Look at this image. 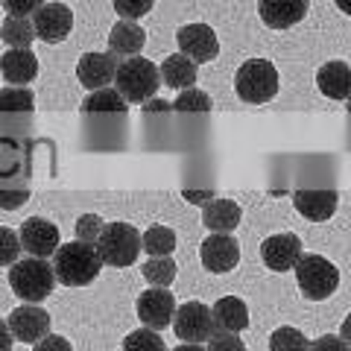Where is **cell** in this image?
Returning a JSON list of instances; mask_svg holds the SVG:
<instances>
[{
  "instance_id": "cell-1",
  "label": "cell",
  "mask_w": 351,
  "mask_h": 351,
  "mask_svg": "<svg viewBox=\"0 0 351 351\" xmlns=\"http://www.w3.org/2000/svg\"><path fill=\"white\" fill-rule=\"evenodd\" d=\"M103 269V261L97 255V249L91 243H59V249L53 252V276L64 287H85L91 284Z\"/></svg>"
},
{
  "instance_id": "cell-2",
  "label": "cell",
  "mask_w": 351,
  "mask_h": 351,
  "mask_svg": "<svg viewBox=\"0 0 351 351\" xmlns=\"http://www.w3.org/2000/svg\"><path fill=\"white\" fill-rule=\"evenodd\" d=\"M161 85V76L158 68L144 56H132L117 62V71H114V91L123 97L126 103H147L156 97Z\"/></svg>"
},
{
  "instance_id": "cell-3",
  "label": "cell",
  "mask_w": 351,
  "mask_h": 351,
  "mask_svg": "<svg viewBox=\"0 0 351 351\" xmlns=\"http://www.w3.org/2000/svg\"><path fill=\"white\" fill-rule=\"evenodd\" d=\"M9 287L27 304H38L56 287V276L53 267L44 258H27V261H15L9 269Z\"/></svg>"
},
{
  "instance_id": "cell-4",
  "label": "cell",
  "mask_w": 351,
  "mask_h": 351,
  "mask_svg": "<svg viewBox=\"0 0 351 351\" xmlns=\"http://www.w3.org/2000/svg\"><path fill=\"white\" fill-rule=\"evenodd\" d=\"M234 91L249 106H263L278 94V71L269 59H246L234 76Z\"/></svg>"
},
{
  "instance_id": "cell-5",
  "label": "cell",
  "mask_w": 351,
  "mask_h": 351,
  "mask_svg": "<svg viewBox=\"0 0 351 351\" xmlns=\"http://www.w3.org/2000/svg\"><path fill=\"white\" fill-rule=\"evenodd\" d=\"M94 249L106 267H129L141 255V232L132 223H106Z\"/></svg>"
},
{
  "instance_id": "cell-6",
  "label": "cell",
  "mask_w": 351,
  "mask_h": 351,
  "mask_svg": "<svg viewBox=\"0 0 351 351\" xmlns=\"http://www.w3.org/2000/svg\"><path fill=\"white\" fill-rule=\"evenodd\" d=\"M293 269H295V281H299L304 299H311V302H322L339 287V269L322 255H304L302 252V258L295 261Z\"/></svg>"
},
{
  "instance_id": "cell-7",
  "label": "cell",
  "mask_w": 351,
  "mask_h": 351,
  "mask_svg": "<svg viewBox=\"0 0 351 351\" xmlns=\"http://www.w3.org/2000/svg\"><path fill=\"white\" fill-rule=\"evenodd\" d=\"M173 331L182 343H193L202 346L208 337L214 334V319H211V307L202 302H184L176 307L173 313Z\"/></svg>"
},
{
  "instance_id": "cell-8",
  "label": "cell",
  "mask_w": 351,
  "mask_h": 351,
  "mask_svg": "<svg viewBox=\"0 0 351 351\" xmlns=\"http://www.w3.org/2000/svg\"><path fill=\"white\" fill-rule=\"evenodd\" d=\"M135 311H138V319L144 322V328H149V331H164V328H170V322H173L176 299H173V293H167V287H149L147 293L138 295Z\"/></svg>"
},
{
  "instance_id": "cell-9",
  "label": "cell",
  "mask_w": 351,
  "mask_h": 351,
  "mask_svg": "<svg viewBox=\"0 0 351 351\" xmlns=\"http://www.w3.org/2000/svg\"><path fill=\"white\" fill-rule=\"evenodd\" d=\"M176 41H179V53L188 56L193 64H205L217 59L219 53V38L217 32L208 24H188L176 32Z\"/></svg>"
},
{
  "instance_id": "cell-10",
  "label": "cell",
  "mask_w": 351,
  "mask_h": 351,
  "mask_svg": "<svg viewBox=\"0 0 351 351\" xmlns=\"http://www.w3.org/2000/svg\"><path fill=\"white\" fill-rule=\"evenodd\" d=\"M32 29H36V38H41L44 44H59L73 29V12L64 3H44L32 15Z\"/></svg>"
},
{
  "instance_id": "cell-11",
  "label": "cell",
  "mask_w": 351,
  "mask_h": 351,
  "mask_svg": "<svg viewBox=\"0 0 351 351\" xmlns=\"http://www.w3.org/2000/svg\"><path fill=\"white\" fill-rule=\"evenodd\" d=\"M18 240H21V249L29 252V258L47 261L53 252L59 249V228L41 217H29V219H24V226H21Z\"/></svg>"
},
{
  "instance_id": "cell-12",
  "label": "cell",
  "mask_w": 351,
  "mask_h": 351,
  "mask_svg": "<svg viewBox=\"0 0 351 351\" xmlns=\"http://www.w3.org/2000/svg\"><path fill=\"white\" fill-rule=\"evenodd\" d=\"M199 258H202V267L208 272H217V276H223V272H232L240 261V243L232 237V234H214L202 240L199 246Z\"/></svg>"
},
{
  "instance_id": "cell-13",
  "label": "cell",
  "mask_w": 351,
  "mask_h": 351,
  "mask_svg": "<svg viewBox=\"0 0 351 351\" xmlns=\"http://www.w3.org/2000/svg\"><path fill=\"white\" fill-rule=\"evenodd\" d=\"M9 331L18 343H32L36 346L41 337L50 334V313L41 311L38 304H21L12 311V316L6 319Z\"/></svg>"
},
{
  "instance_id": "cell-14",
  "label": "cell",
  "mask_w": 351,
  "mask_h": 351,
  "mask_svg": "<svg viewBox=\"0 0 351 351\" xmlns=\"http://www.w3.org/2000/svg\"><path fill=\"white\" fill-rule=\"evenodd\" d=\"M302 258V240L295 234H272L261 243V261L272 272H290Z\"/></svg>"
},
{
  "instance_id": "cell-15",
  "label": "cell",
  "mask_w": 351,
  "mask_h": 351,
  "mask_svg": "<svg viewBox=\"0 0 351 351\" xmlns=\"http://www.w3.org/2000/svg\"><path fill=\"white\" fill-rule=\"evenodd\" d=\"M114 71H117V56L114 53H85L76 64V76H80L82 88L88 91H100L114 82Z\"/></svg>"
},
{
  "instance_id": "cell-16",
  "label": "cell",
  "mask_w": 351,
  "mask_h": 351,
  "mask_svg": "<svg viewBox=\"0 0 351 351\" xmlns=\"http://www.w3.org/2000/svg\"><path fill=\"white\" fill-rule=\"evenodd\" d=\"M258 12L269 29H287L307 15V0H261Z\"/></svg>"
},
{
  "instance_id": "cell-17",
  "label": "cell",
  "mask_w": 351,
  "mask_h": 351,
  "mask_svg": "<svg viewBox=\"0 0 351 351\" xmlns=\"http://www.w3.org/2000/svg\"><path fill=\"white\" fill-rule=\"evenodd\" d=\"M293 205H295V211L304 219H311V223H325V219L334 217L339 196L334 191H295Z\"/></svg>"
},
{
  "instance_id": "cell-18",
  "label": "cell",
  "mask_w": 351,
  "mask_h": 351,
  "mask_svg": "<svg viewBox=\"0 0 351 351\" xmlns=\"http://www.w3.org/2000/svg\"><path fill=\"white\" fill-rule=\"evenodd\" d=\"M0 73H3L6 82L12 85H27L36 80L38 73V59L32 50H18V47H9L3 56H0Z\"/></svg>"
},
{
  "instance_id": "cell-19",
  "label": "cell",
  "mask_w": 351,
  "mask_h": 351,
  "mask_svg": "<svg viewBox=\"0 0 351 351\" xmlns=\"http://www.w3.org/2000/svg\"><path fill=\"white\" fill-rule=\"evenodd\" d=\"M211 319H214V331L240 334L249 325L246 302L237 299V295H223V299L211 307Z\"/></svg>"
},
{
  "instance_id": "cell-20",
  "label": "cell",
  "mask_w": 351,
  "mask_h": 351,
  "mask_svg": "<svg viewBox=\"0 0 351 351\" xmlns=\"http://www.w3.org/2000/svg\"><path fill=\"white\" fill-rule=\"evenodd\" d=\"M316 85H319V91L328 97V100H348V88H351L348 62H343V59L325 62L319 68V73H316Z\"/></svg>"
},
{
  "instance_id": "cell-21",
  "label": "cell",
  "mask_w": 351,
  "mask_h": 351,
  "mask_svg": "<svg viewBox=\"0 0 351 351\" xmlns=\"http://www.w3.org/2000/svg\"><path fill=\"white\" fill-rule=\"evenodd\" d=\"M147 44V32L141 29L135 21H117L112 27V36H108V47H112L114 56H123V59H132V56H141Z\"/></svg>"
},
{
  "instance_id": "cell-22",
  "label": "cell",
  "mask_w": 351,
  "mask_h": 351,
  "mask_svg": "<svg viewBox=\"0 0 351 351\" xmlns=\"http://www.w3.org/2000/svg\"><path fill=\"white\" fill-rule=\"evenodd\" d=\"M202 226L211 228L214 234H232L240 226V205L232 199H211L205 202Z\"/></svg>"
},
{
  "instance_id": "cell-23",
  "label": "cell",
  "mask_w": 351,
  "mask_h": 351,
  "mask_svg": "<svg viewBox=\"0 0 351 351\" xmlns=\"http://www.w3.org/2000/svg\"><path fill=\"white\" fill-rule=\"evenodd\" d=\"M158 76H161L164 85L173 88V91L176 88L184 91V88H193V82H196V64L188 56H182V53H173V56H167L161 62Z\"/></svg>"
},
{
  "instance_id": "cell-24",
  "label": "cell",
  "mask_w": 351,
  "mask_h": 351,
  "mask_svg": "<svg viewBox=\"0 0 351 351\" xmlns=\"http://www.w3.org/2000/svg\"><path fill=\"white\" fill-rule=\"evenodd\" d=\"M141 249L149 252V258H170L176 252V232L167 226H149L141 234Z\"/></svg>"
},
{
  "instance_id": "cell-25",
  "label": "cell",
  "mask_w": 351,
  "mask_h": 351,
  "mask_svg": "<svg viewBox=\"0 0 351 351\" xmlns=\"http://www.w3.org/2000/svg\"><path fill=\"white\" fill-rule=\"evenodd\" d=\"M0 38H3L9 47H18V50H29V44L36 41V29L27 18H12L6 15L3 27H0Z\"/></svg>"
},
{
  "instance_id": "cell-26",
  "label": "cell",
  "mask_w": 351,
  "mask_h": 351,
  "mask_svg": "<svg viewBox=\"0 0 351 351\" xmlns=\"http://www.w3.org/2000/svg\"><path fill=\"white\" fill-rule=\"evenodd\" d=\"M82 112L85 114H100V112L123 114L126 112V100L114 91V88H100V91H91V97L82 103Z\"/></svg>"
},
{
  "instance_id": "cell-27",
  "label": "cell",
  "mask_w": 351,
  "mask_h": 351,
  "mask_svg": "<svg viewBox=\"0 0 351 351\" xmlns=\"http://www.w3.org/2000/svg\"><path fill=\"white\" fill-rule=\"evenodd\" d=\"M36 108V97H32L29 88L24 85H9L0 91V114H9V112H24L29 114Z\"/></svg>"
},
{
  "instance_id": "cell-28",
  "label": "cell",
  "mask_w": 351,
  "mask_h": 351,
  "mask_svg": "<svg viewBox=\"0 0 351 351\" xmlns=\"http://www.w3.org/2000/svg\"><path fill=\"white\" fill-rule=\"evenodd\" d=\"M307 348H311V339L293 325H284L269 337V351H307Z\"/></svg>"
},
{
  "instance_id": "cell-29",
  "label": "cell",
  "mask_w": 351,
  "mask_h": 351,
  "mask_svg": "<svg viewBox=\"0 0 351 351\" xmlns=\"http://www.w3.org/2000/svg\"><path fill=\"white\" fill-rule=\"evenodd\" d=\"M144 278L149 287H170L176 281V261L173 258H149L144 263Z\"/></svg>"
},
{
  "instance_id": "cell-30",
  "label": "cell",
  "mask_w": 351,
  "mask_h": 351,
  "mask_svg": "<svg viewBox=\"0 0 351 351\" xmlns=\"http://www.w3.org/2000/svg\"><path fill=\"white\" fill-rule=\"evenodd\" d=\"M123 351H167L164 339L158 331H149V328H141V331H132L123 339Z\"/></svg>"
},
{
  "instance_id": "cell-31",
  "label": "cell",
  "mask_w": 351,
  "mask_h": 351,
  "mask_svg": "<svg viewBox=\"0 0 351 351\" xmlns=\"http://www.w3.org/2000/svg\"><path fill=\"white\" fill-rule=\"evenodd\" d=\"M173 108L176 112H202V114H208L211 112V97H208L205 91H199V88H184V91L176 97Z\"/></svg>"
},
{
  "instance_id": "cell-32",
  "label": "cell",
  "mask_w": 351,
  "mask_h": 351,
  "mask_svg": "<svg viewBox=\"0 0 351 351\" xmlns=\"http://www.w3.org/2000/svg\"><path fill=\"white\" fill-rule=\"evenodd\" d=\"M114 3V12L120 15V21H138L152 12L156 0H112Z\"/></svg>"
},
{
  "instance_id": "cell-33",
  "label": "cell",
  "mask_w": 351,
  "mask_h": 351,
  "mask_svg": "<svg viewBox=\"0 0 351 351\" xmlns=\"http://www.w3.org/2000/svg\"><path fill=\"white\" fill-rule=\"evenodd\" d=\"M103 219L97 217V214H82L80 219H76V240L80 243H97V237H100V232H103Z\"/></svg>"
},
{
  "instance_id": "cell-34",
  "label": "cell",
  "mask_w": 351,
  "mask_h": 351,
  "mask_svg": "<svg viewBox=\"0 0 351 351\" xmlns=\"http://www.w3.org/2000/svg\"><path fill=\"white\" fill-rule=\"evenodd\" d=\"M21 255V240L12 228L0 226V267H12Z\"/></svg>"
},
{
  "instance_id": "cell-35",
  "label": "cell",
  "mask_w": 351,
  "mask_h": 351,
  "mask_svg": "<svg viewBox=\"0 0 351 351\" xmlns=\"http://www.w3.org/2000/svg\"><path fill=\"white\" fill-rule=\"evenodd\" d=\"M205 343H208L205 351H246L243 339H240L237 334H228V331H214Z\"/></svg>"
},
{
  "instance_id": "cell-36",
  "label": "cell",
  "mask_w": 351,
  "mask_h": 351,
  "mask_svg": "<svg viewBox=\"0 0 351 351\" xmlns=\"http://www.w3.org/2000/svg\"><path fill=\"white\" fill-rule=\"evenodd\" d=\"M0 3L12 18H29L44 6V0H0Z\"/></svg>"
},
{
  "instance_id": "cell-37",
  "label": "cell",
  "mask_w": 351,
  "mask_h": 351,
  "mask_svg": "<svg viewBox=\"0 0 351 351\" xmlns=\"http://www.w3.org/2000/svg\"><path fill=\"white\" fill-rule=\"evenodd\" d=\"M307 351H348V343L343 337L325 334V337L316 339V343H311V348H307Z\"/></svg>"
},
{
  "instance_id": "cell-38",
  "label": "cell",
  "mask_w": 351,
  "mask_h": 351,
  "mask_svg": "<svg viewBox=\"0 0 351 351\" xmlns=\"http://www.w3.org/2000/svg\"><path fill=\"white\" fill-rule=\"evenodd\" d=\"M32 351H73V348H71V343H68L64 337H59V334H47V337H41V339H38Z\"/></svg>"
},
{
  "instance_id": "cell-39",
  "label": "cell",
  "mask_w": 351,
  "mask_h": 351,
  "mask_svg": "<svg viewBox=\"0 0 351 351\" xmlns=\"http://www.w3.org/2000/svg\"><path fill=\"white\" fill-rule=\"evenodd\" d=\"M24 202H27V191H18V193L0 191V208H21Z\"/></svg>"
},
{
  "instance_id": "cell-40",
  "label": "cell",
  "mask_w": 351,
  "mask_h": 351,
  "mask_svg": "<svg viewBox=\"0 0 351 351\" xmlns=\"http://www.w3.org/2000/svg\"><path fill=\"white\" fill-rule=\"evenodd\" d=\"M12 343H15L12 331H9V325L0 319V351H12Z\"/></svg>"
},
{
  "instance_id": "cell-41",
  "label": "cell",
  "mask_w": 351,
  "mask_h": 351,
  "mask_svg": "<svg viewBox=\"0 0 351 351\" xmlns=\"http://www.w3.org/2000/svg\"><path fill=\"white\" fill-rule=\"evenodd\" d=\"M173 351H205L202 346H193V343H182V346H176Z\"/></svg>"
},
{
  "instance_id": "cell-42",
  "label": "cell",
  "mask_w": 351,
  "mask_h": 351,
  "mask_svg": "<svg viewBox=\"0 0 351 351\" xmlns=\"http://www.w3.org/2000/svg\"><path fill=\"white\" fill-rule=\"evenodd\" d=\"M337 3H339V0H337ZM343 9H346V12H348V3H346V0H343Z\"/></svg>"
}]
</instances>
